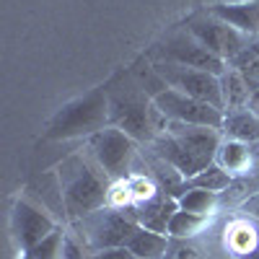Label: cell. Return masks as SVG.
I'll return each instance as SVG.
<instances>
[{"label": "cell", "instance_id": "6da1fadb", "mask_svg": "<svg viewBox=\"0 0 259 259\" xmlns=\"http://www.w3.org/2000/svg\"><path fill=\"white\" fill-rule=\"evenodd\" d=\"M221 140H223V133L215 127L166 119L163 133L148 148L153 150L156 156H161L163 161H168L189 182L192 177H197L202 168L215 163Z\"/></svg>", "mask_w": 259, "mask_h": 259}, {"label": "cell", "instance_id": "7a4b0ae2", "mask_svg": "<svg viewBox=\"0 0 259 259\" xmlns=\"http://www.w3.org/2000/svg\"><path fill=\"white\" fill-rule=\"evenodd\" d=\"M57 184L65 215H68L70 223L109 205L112 179L91 161L85 150L68 156L57 166Z\"/></svg>", "mask_w": 259, "mask_h": 259}, {"label": "cell", "instance_id": "3957f363", "mask_svg": "<svg viewBox=\"0 0 259 259\" xmlns=\"http://www.w3.org/2000/svg\"><path fill=\"white\" fill-rule=\"evenodd\" d=\"M85 153L91 156V161L112 182L127 179L130 174L138 171V166H143L140 143L133 140L124 130H119L114 124H106L99 133L89 135V140H85Z\"/></svg>", "mask_w": 259, "mask_h": 259}, {"label": "cell", "instance_id": "277c9868", "mask_svg": "<svg viewBox=\"0 0 259 259\" xmlns=\"http://www.w3.org/2000/svg\"><path fill=\"white\" fill-rule=\"evenodd\" d=\"M109 124L124 130L140 145H150L166 127V117L158 112L150 96L114 94L109 96Z\"/></svg>", "mask_w": 259, "mask_h": 259}, {"label": "cell", "instance_id": "5b68a950", "mask_svg": "<svg viewBox=\"0 0 259 259\" xmlns=\"http://www.w3.org/2000/svg\"><path fill=\"white\" fill-rule=\"evenodd\" d=\"M73 228L94 251H99V249H112V246H127V241L133 239V233L140 226L124 210L106 205L91 215H85V218L75 221Z\"/></svg>", "mask_w": 259, "mask_h": 259}, {"label": "cell", "instance_id": "8992f818", "mask_svg": "<svg viewBox=\"0 0 259 259\" xmlns=\"http://www.w3.org/2000/svg\"><path fill=\"white\" fill-rule=\"evenodd\" d=\"M184 29L200 41V45H205L212 55H218L221 60L226 62H233L236 57H239L244 52V47L249 45V41L254 36H246L241 34L236 26L226 24L223 18L212 16L210 11H202V13H194L187 18Z\"/></svg>", "mask_w": 259, "mask_h": 259}, {"label": "cell", "instance_id": "52a82bcc", "mask_svg": "<svg viewBox=\"0 0 259 259\" xmlns=\"http://www.w3.org/2000/svg\"><path fill=\"white\" fill-rule=\"evenodd\" d=\"M156 75L161 78L163 85L177 89L192 99H200L205 104H212L215 109H223V89H221V75H212L207 70H197V68H187V65H177V62H156Z\"/></svg>", "mask_w": 259, "mask_h": 259}, {"label": "cell", "instance_id": "ba28073f", "mask_svg": "<svg viewBox=\"0 0 259 259\" xmlns=\"http://www.w3.org/2000/svg\"><path fill=\"white\" fill-rule=\"evenodd\" d=\"M109 124V99L104 94H91L78 104L62 109L50 130V138H75V135H94L101 127Z\"/></svg>", "mask_w": 259, "mask_h": 259}, {"label": "cell", "instance_id": "9c48e42d", "mask_svg": "<svg viewBox=\"0 0 259 259\" xmlns=\"http://www.w3.org/2000/svg\"><path fill=\"white\" fill-rule=\"evenodd\" d=\"M158 60L163 62H177V65H187V68H197V70H207L212 75H223L228 70V62L221 60L218 55H212L205 45H200L184 26L182 31L168 34L158 50H156Z\"/></svg>", "mask_w": 259, "mask_h": 259}, {"label": "cell", "instance_id": "30bf717a", "mask_svg": "<svg viewBox=\"0 0 259 259\" xmlns=\"http://www.w3.org/2000/svg\"><path fill=\"white\" fill-rule=\"evenodd\" d=\"M150 99H153V104L158 106V112L166 119L187 122V124H202V127H215V130L223 127L226 112L215 109L212 104H205L200 99H192V96H187V94H182L177 89L163 85V89L156 91Z\"/></svg>", "mask_w": 259, "mask_h": 259}, {"label": "cell", "instance_id": "8fae6325", "mask_svg": "<svg viewBox=\"0 0 259 259\" xmlns=\"http://www.w3.org/2000/svg\"><path fill=\"white\" fill-rule=\"evenodd\" d=\"M55 228H57V223H55V218L45 207L34 205L26 197L16 200L13 212H11V233H13V241L18 244V249L24 254L29 249H34Z\"/></svg>", "mask_w": 259, "mask_h": 259}, {"label": "cell", "instance_id": "7c38bea8", "mask_svg": "<svg viewBox=\"0 0 259 259\" xmlns=\"http://www.w3.org/2000/svg\"><path fill=\"white\" fill-rule=\"evenodd\" d=\"M215 163L223 166L231 177H244V174H259V145H249L241 140L223 138Z\"/></svg>", "mask_w": 259, "mask_h": 259}, {"label": "cell", "instance_id": "4fadbf2b", "mask_svg": "<svg viewBox=\"0 0 259 259\" xmlns=\"http://www.w3.org/2000/svg\"><path fill=\"white\" fill-rule=\"evenodd\" d=\"M179 210V200L171 197L166 192L153 194L150 200L140 202L133 207V218L138 221V226L156 231V233H168V223L174 218V212Z\"/></svg>", "mask_w": 259, "mask_h": 259}, {"label": "cell", "instance_id": "5bb4252c", "mask_svg": "<svg viewBox=\"0 0 259 259\" xmlns=\"http://www.w3.org/2000/svg\"><path fill=\"white\" fill-rule=\"evenodd\" d=\"M212 16L223 18L226 24L236 26L241 34L246 36H259V0H251V3H218L207 8Z\"/></svg>", "mask_w": 259, "mask_h": 259}, {"label": "cell", "instance_id": "9a60e30c", "mask_svg": "<svg viewBox=\"0 0 259 259\" xmlns=\"http://www.w3.org/2000/svg\"><path fill=\"white\" fill-rule=\"evenodd\" d=\"M223 244H226V251L239 259L244 256L246 251H251L254 246H259V233H256V226H254V218L249 215H241L226 226L223 231Z\"/></svg>", "mask_w": 259, "mask_h": 259}, {"label": "cell", "instance_id": "2e32d148", "mask_svg": "<svg viewBox=\"0 0 259 259\" xmlns=\"http://www.w3.org/2000/svg\"><path fill=\"white\" fill-rule=\"evenodd\" d=\"M221 133H223V138H231V140L259 145V114L251 112V109L226 112Z\"/></svg>", "mask_w": 259, "mask_h": 259}, {"label": "cell", "instance_id": "e0dca14e", "mask_svg": "<svg viewBox=\"0 0 259 259\" xmlns=\"http://www.w3.org/2000/svg\"><path fill=\"white\" fill-rule=\"evenodd\" d=\"M221 89H223V109L226 112H239V109H249V101L254 89L249 85V80L244 78L241 70L228 68L221 75Z\"/></svg>", "mask_w": 259, "mask_h": 259}, {"label": "cell", "instance_id": "ac0fdd59", "mask_svg": "<svg viewBox=\"0 0 259 259\" xmlns=\"http://www.w3.org/2000/svg\"><path fill=\"white\" fill-rule=\"evenodd\" d=\"M168 241H171L168 233H156L140 226L133 233V239L127 241V249L138 259H163L168 251Z\"/></svg>", "mask_w": 259, "mask_h": 259}, {"label": "cell", "instance_id": "d6986e66", "mask_svg": "<svg viewBox=\"0 0 259 259\" xmlns=\"http://www.w3.org/2000/svg\"><path fill=\"white\" fill-rule=\"evenodd\" d=\"M259 192V174H244V177H233L231 184L218 194L221 197V210H241V205L254 197Z\"/></svg>", "mask_w": 259, "mask_h": 259}, {"label": "cell", "instance_id": "ffe728a7", "mask_svg": "<svg viewBox=\"0 0 259 259\" xmlns=\"http://www.w3.org/2000/svg\"><path fill=\"white\" fill-rule=\"evenodd\" d=\"M179 207L187 212H197V215H207L210 218L215 210H221V197H218V192H210L202 187H187L184 194L179 197Z\"/></svg>", "mask_w": 259, "mask_h": 259}, {"label": "cell", "instance_id": "44dd1931", "mask_svg": "<svg viewBox=\"0 0 259 259\" xmlns=\"http://www.w3.org/2000/svg\"><path fill=\"white\" fill-rule=\"evenodd\" d=\"M210 226L207 215H197V212H187V210H177L174 218L168 223V236L171 239H197V236Z\"/></svg>", "mask_w": 259, "mask_h": 259}, {"label": "cell", "instance_id": "7402d4cb", "mask_svg": "<svg viewBox=\"0 0 259 259\" xmlns=\"http://www.w3.org/2000/svg\"><path fill=\"white\" fill-rule=\"evenodd\" d=\"M231 174L223 168V166H218V163H210L207 168H202L197 177H192L189 182H187V187H202V189H210V192H223L228 184H231Z\"/></svg>", "mask_w": 259, "mask_h": 259}, {"label": "cell", "instance_id": "603a6c76", "mask_svg": "<svg viewBox=\"0 0 259 259\" xmlns=\"http://www.w3.org/2000/svg\"><path fill=\"white\" fill-rule=\"evenodd\" d=\"M65 228H55L50 236H45L34 249H29L26 254H31L34 259H62V246H65Z\"/></svg>", "mask_w": 259, "mask_h": 259}, {"label": "cell", "instance_id": "cb8c5ba5", "mask_svg": "<svg viewBox=\"0 0 259 259\" xmlns=\"http://www.w3.org/2000/svg\"><path fill=\"white\" fill-rule=\"evenodd\" d=\"M163 259H207V256L194 244V239H171Z\"/></svg>", "mask_w": 259, "mask_h": 259}, {"label": "cell", "instance_id": "d4e9b609", "mask_svg": "<svg viewBox=\"0 0 259 259\" xmlns=\"http://www.w3.org/2000/svg\"><path fill=\"white\" fill-rule=\"evenodd\" d=\"M94 249L85 244L80 236H73V231L65 233V246H62V259H89Z\"/></svg>", "mask_w": 259, "mask_h": 259}, {"label": "cell", "instance_id": "484cf974", "mask_svg": "<svg viewBox=\"0 0 259 259\" xmlns=\"http://www.w3.org/2000/svg\"><path fill=\"white\" fill-rule=\"evenodd\" d=\"M89 259H135V256H133V251H130L127 246H112V249L94 251Z\"/></svg>", "mask_w": 259, "mask_h": 259}, {"label": "cell", "instance_id": "4316f807", "mask_svg": "<svg viewBox=\"0 0 259 259\" xmlns=\"http://www.w3.org/2000/svg\"><path fill=\"white\" fill-rule=\"evenodd\" d=\"M239 212H241V215H249V218H259V192L241 205V210H239Z\"/></svg>", "mask_w": 259, "mask_h": 259}, {"label": "cell", "instance_id": "83f0119b", "mask_svg": "<svg viewBox=\"0 0 259 259\" xmlns=\"http://www.w3.org/2000/svg\"><path fill=\"white\" fill-rule=\"evenodd\" d=\"M249 109L259 114V89H256V91L251 94V101H249Z\"/></svg>", "mask_w": 259, "mask_h": 259}, {"label": "cell", "instance_id": "f1b7e54d", "mask_svg": "<svg viewBox=\"0 0 259 259\" xmlns=\"http://www.w3.org/2000/svg\"><path fill=\"white\" fill-rule=\"evenodd\" d=\"M239 259H259V246H254L251 251H246L244 256H239Z\"/></svg>", "mask_w": 259, "mask_h": 259}, {"label": "cell", "instance_id": "f546056e", "mask_svg": "<svg viewBox=\"0 0 259 259\" xmlns=\"http://www.w3.org/2000/svg\"><path fill=\"white\" fill-rule=\"evenodd\" d=\"M254 226H256V233H259V218H254Z\"/></svg>", "mask_w": 259, "mask_h": 259}, {"label": "cell", "instance_id": "4dcf8cb0", "mask_svg": "<svg viewBox=\"0 0 259 259\" xmlns=\"http://www.w3.org/2000/svg\"><path fill=\"white\" fill-rule=\"evenodd\" d=\"M21 259H34V256H31V254H24V256H21Z\"/></svg>", "mask_w": 259, "mask_h": 259}, {"label": "cell", "instance_id": "1f68e13d", "mask_svg": "<svg viewBox=\"0 0 259 259\" xmlns=\"http://www.w3.org/2000/svg\"><path fill=\"white\" fill-rule=\"evenodd\" d=\"M135 259H138V256H135Z\"/></svg>", "mask_w": 259, "mask_h": 259}]
</instances>
